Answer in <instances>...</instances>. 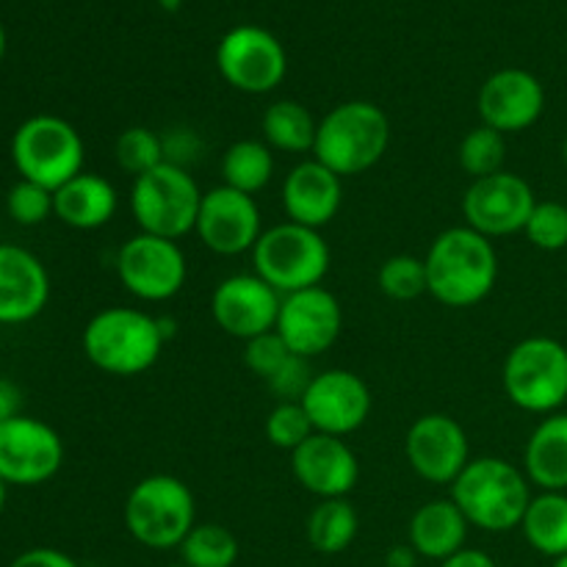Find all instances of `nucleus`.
Returning a JSON list of instances; mask_svg holds the SVG:
<instances>
[{
  "label": "nucleus",
  "instance_id": "nucleus-1",
  "mask_svg": "<svg viewBox=\"0 0 567 567\" xmlns=\"http://www.w3.org/2000/svg\"><path fill=\"white\" fill-rule=\"evenodd\" d=\"M426 288L446 308H474L498 280V255L487 236L468 225L449 227L424 255Z\"/></svg>",
  "mask_w": 567,
  "mask_h": 567
},
{
  "label": "nucleus",
  "instance_id": "nucleus-2",
  "mask_svg": "<svg viewBox=\"0 0 567 567\" xmlns=\"http://www.w3.org/2000/svg\"><path fill=\"white\" fill-rule=\"evenodd\" d=\"M166 347L161 319L136 308H105L83 327V354L111 377H138L158 363Z\"/></svg>",
  "mask_w": 567,
  "mask_h": 567
},
{
  "label": "nucleus",
  "instance_id": "nucleus-3",
  "mask_svg": "<svg viewBox=\"0 0 567 567\" xmlns=\"http://www.w3.org/2000/svg\"><path fill=\"white\" fill-rule=\"evenodd\" d=\"M452 498L476 529L502 532L518 529L529 509V476L502 457H480L465 465L454 480Z\"/></svg>",
  "mask_w": 567,
  "mask_h": 567
},
{
  "label": "nucleus",
  "instance_id": "nucleus-4",
  "mask_svg": "<svg viewBox=\"0 0 567 567\" xmlns=\"http://www.w3.org/2000/svg\"><path fill=\"white\" fill-rule=\"evenodd\" d=\"M391 144V120L369 100H349L319 120L313 158L338 177H354L374 169Z\"/></svg>",
  "mask_w": 567,
  "mask_h": 567
},
{
  "label": "nucleus",
  "instance_id": "nucleus-5",
  "mask_svg": "<svg viewBox=\"0 0 567 567\" xmlns=\"http://www.w3.org/2000/svg\"><path fill=\"white\" fill-rule=\"evenodd\" d=\"M125 529L133 540L153 551L181 548L197 526V502L192 487L172 474H153L131 487L125 502Z\"/></svg>",
  "mask_w": 567,
  "mask_h": 567
},
{
  "label": "nucleus",
  "instance_id": "nucleus-6",
  "mask_svg": "<svg viewBox=\"0 0 567 567\" xmlns=\"http://www.w3.org/2000/svg\"><path fill=\"white\" fill-rule=\"evenodd\" d=\"M252 271L282 297L316 288L330 271V247L321 230L286 219L258 238L252 249Z\"/></svg>",
  "mask_w": 567,
  "mask_h": 567
},
{
  "label": "nucleus",
  "instance_id": "nucleus-7",
  "mask_svg": "<svg viewBox=\"0 0 567 567\" xmlns=\"http://www.w3.org/2000/svg\"><path fill=\"white\" fill-rule=\"evenodd\" d=\"M203 194L192 172L175 164H161L133 177L131 214L138 233L169 241L188 236L197 227Z\"/></svg>",
  "mask_w": 567,
  "mask_h": 567
},
{
  "label": "nucleus",
  "instance_id": "nucleus-8",
  "mask_svg": "<svg viewBox=\"0 0 567 567\" xmlns=\"http://www.w3.org/2000/svg\"><path fill=\"white\" fill-rule=\"evenodd\" d=\"M11 158L22 181L55 192L81 175L86 147L72 122L53 114H37L17 127L11 138Z\"/></svg>",
  "mask_w": 567,
  "mask_h": 567
},
{
  "label": "nucleus",
  "instance_id": "nucleus-9",
  "mask_svg": "<svg viewBox=\"0 0 567 567\" xmlns=\"http://www.w3.org/2000/svg\"><path fill=\"white\" fill-rule=\"evenodd\" d=\"M504 393L526 413L551 415L567 402V347L546 336L509 349L502 371Z\"/></svg>",
  "mask_w": 567,
  "mask_h": 567
},
{
  "label": "nucleus",
  "instance_id": "nucleus-10",
  "mask_svg": "<svg viewBox=\"0 0 567 567\" xmlns=\"http://www.w3.org/2000/svg\"><path fill=\"white\" fill-rule=\"evenodd\" d=\"M116 275L131 297L142 302H166L186 286L188 264L177 241L136 233L116 252Z\"/></svg>",
  "mask_w": 567,
  "mask_h": 567
},
{
  "label": "nucleus",
  "instance_id": "nucleus-11",
  "mask_svg": "<svg viewBox=\"0 0 567 567\" xmlns=\"http://www.w3.org/2000/svg\"><path fill=\"white\" fill-rule=\"evenodd\" d=\"M216 66L233 89L269 94L286 81L288 55L280 39L260 25H236L219 39Z\"/></svg>",
  "mask_w": 567,
  "mask_h": 567
},
{
  "label": "nucleus",
  "instance_id": "nucleus-12",
  "mask_svg": "<svg viewBox=\"0 0 567 567\" xmlns=\"http://www.w3.org/2000/svg\"><path fill=\"white\" fill-rule=\"evenodd\" d=\"M64 465V441L44 421L17 415L0 424V480L33 487L53 480Z\"/></svg>",
  "mask_w": 567,
  "mask_h": 567
},
{
  "label": "nucleus",
  "instance_id": "nucleus-13",
  "mask_svg": "<svg viewBox=\"0 0 567 567\" xmlns=\"http://www.w3.org/2000/svg\"><path fill=\"white\" fill-rule=\"evenodd\" d=\"M535 205L537 197L529 181L504 169L471 183L463 197V216L471 230L487 238H502L524 233Z\"/></svg>",
  "mask_w": 567,
  "mask_h": 567
},
{
  "label": "nucleus",
  "instance_id": "nucleus-14",
  "mask_svg": "<svg viewBox=\"0 0 567 567\" xmlns=\"http://www.w3.org/2000/svg\"><path fill=\"white\" fill-rule=\"evenodd\" d=\"M404 457L415 476L430 485H454L471 463V443L463 424L446 413H426L404 437Z\"/></svg>",
  "mask_w": 567,
  "mask_h": 567
},
{
  "label": "nucleus",
  "instance_id": "nucleus-15",
  "mask_svg": "<svg viewBox=\"0 0 567 567\" xmlns=\"http://www.w3.org/2000/svg\"><path fill=\"white\" fill-rule=\"evenodd\" d=\"M275 330L293 354L305 360L319 358L336 347L343 330L341 302L324 286L286 293Z\"/></svg>",
  "mask_w": 567,
  "mask_h": 567
},
{
  "label": "nucleus",
  "instance_id": "nucleus-16",
  "mask_svg": "<svg viewBox=\"0 0 567 567\" xmlns=\"http://www.w3.org/2000/svg\"><path fill=\"white\" fill-rule=\"evenodd\" d=\"M280 305L282 293H277L255 271L225 277L210 293V316L216 327L244 343L275 330Z\"/></svg>",
  "mask_w": 567,
  "mask_h": 567
},
{
  "label": "nucleus",
  "instance_id": "nucleus-17",
  "mask_svg": "<svg viewBox=\"0 0 567 567\" xmlns=\"http://www.w3.org/2000/svg\"><path fill=\"white\" fill-rule=\"evenodd\" d=\"M371 404H374V396L363 377L347 369L313 374L302 396V408L308 410L313 430L336 437L358 432L369 421Z\"/></svg>",
  "mask_w": 567,
  "mask_h": 567
},
{
  "label": "nucleus",
  "instance_id": "nucleus-18",
  "mask_svg": "<svg viewBox=\"0 0 567 567\" xmlns=\"http://www.w3.org/2000/svg\"><path fill=\"white\" fill-rule=\"evenodd\" d=\"M194 233L210 252L225 255V258L252 252L258 238L264 236L258 203L230 186L210 188L203 194Z\"/></svg>",
  "mask_w": 567,
  "mask_h": 567
},
{
  "label": "nucleus",
  "instance_id": "nucleus-19",
  "mask_svg": "<svg viewBox=\"0 0 567 567\" xmlns=\"http://www.w3.org/2000/svg\"><path fill=\"white\" fill-rule=\"evenodd\" d=\"M476 111L482 116V125L504 136L529 131L546 111V89L529 70L507 66V70L493 72L482 83Z\"/></svg>",
  "mask_w": 567,
  "mask_h": 567
},
{
  "label": "nucleus",
  "instance_id": "nucleus-20",
  "mask_svg": "<svg viewBox=\"0 0 567 567\" xmlns=\"http://www.w3.org/2000/svg\"><path fill=\"white\" fill-rule=\"evenodd\" d=\"M293 480L321 502V498H347L358 487L360 463L343 437L313 432L291 454Z\"/></svg>",
  "mask_w": 567,
  "mask_h": 567
},
{
  "label": "nucleus",
  "instance_id": "nucleus-21",
  "mask_svg": "<svg viewBox=\"0 0 567 567\" xmlns=\"http://www.w3.org/2000/svg\"><path fill=\"white\" fill-rule=\"evenodd\" d=\"M343 203V177L310 158L293 166L282 183V208L288 221L321 230L338 216Z\"/></svg>",
  "mask_w": 567,
  "mask_h": 567
},
{
  "label": "nucleus",
  "instance_id": "nucleus-22",
  "mask_svg": "<svg viewBox=\"0 0 567 567\" xmlns=\"http://www.w3.org/2000/svg\"><path fill=\"white\" fill-rule=\"evenodd\" d=\"M50 299V277L42 260L14 244H0V324L37 319Z\"/></svg>",
  "mask_w": 567,
  "mask_h": 567
},
{
  "label": "nucleus",
  "instance_id": "nucleus-23",
  "mask_svg": "<svg viewBox=\"0 0 567 567\" xmlns=\"http://www.w3.org/2000/svg\"><path fill=\"white\" fill-rule=\"evenodd\" d=\"M120 194L114 183L94 172H81L53 192V210L72 230H100L114 219Z\"/></svg>",
  "mask_w": 567,
  "mask_h": 567
},
{
  "label": "nucleus",
  "instance_id": "nucleus-24",
  "mask_svg": "<svg viewBox=\"0 0 567 567\" xmlns=\"http://www.w3.org/2000/svg\"><path fill=\"white\" fill-rule=\"evenodd\" d=\"M468 529L471 524L452 498H432L424 507L415 509L413 518H410L408 543L419 557L446 563L449 557L463 551Z\"/></svg>",
  "mask_w": 567,
  "mask_h": 567
},
{
  "label": "nucleus",
  "instance_id": "nucleus-25",
  "mask_svg": "<svg viewBox=\"0 0 567 567\" xmlns=\"http://www.w3.org/2000/svg\"><path fill=\"white\" fill-rule=\"evenodd\" d=\"M524 474L543 493H567V413H551L526 441Z\"/></svg>",
  "mask_w": 567,
  "mask_h": 567
},
{
  "label": "nucleus",
  "instance_id": "nucleus-26",
  "mask_svg": "<svg viewBox=\"0 0 567 567\" xmlns=\"http://www.w3.org/2000/svg\"><path fill=\"white\" fill-rule=\"evenodd\" d=\"M260 131H264V142L277 153L302 155L313 153L319 122L299 100H277L264 111Z\"/></svg>",
  "mask_w": 567,
  "mask_h": 567
},
{
  "label": "nucleus",
  "instance_id": "nucleus-27",
  "mask_svg": "<svg viewBox=\"0 0 567 567\" xmlns=\"http://www.w3.org/2000/svg\"><path fill=\"white\" fill-rule=\"evenodd\" d=\"M275 177V150L264 138H241L233 142L221 155V186L255 197Z\"/></svg>",
  "mask_w": 567,
  "mask_h": 567
},
{
  "label": "nucleus",
  "instance_id": "nucleus-28",
  "mask_svg": "<svg viewBox=\"0 0 567 567\" xmlns=\"http://www.w3.org/2000/svg\"><path fill=\"white\" fill-rule=\"evenodd\" d=\"M520 529L529 546L543 557L557 559L567 554V493L532 496Z\"/></svg>",
  "mask_w": 567,
  "mask_h": 567
},
{
  "label": "nucleus",
  "instance_id": "nucleus-29",
  "mask_svg": "<svg viewBox=\"0 0 567 567\" xmlns=\"http://www.w3.org/2000/svg\"><path fill=\"white\" fill-rule=\"evenodd\" d=\"M358 509L349 504V498H321L305 520L308 543L327 557L347 551L358 537Z\"/></svg>",
  "mask_w": 567,
  "mask_h": 567
},
{
  "label": "nucleus",
  "instance_id": "nucleus-30",
  "mask_svg": "<svg viewBox=\"0 0 567 567\" xmlns=\"http://www.w3.org/2000/svg\"><path fill=\"white\" fill-rule=\"evenodd\" d=\"M238 554L236 535L219 524H197L181 543V557L188 567H233Z\"/></svg>",
  "mask_w": 567,
  "mask_h": 567
},
{
  "label": "nucleus",
  "instance_id": "nucleus-31",
  "mask_svg": "<svg viewBox=\"0 0 567 567\" xmlns=\"http://www.w3.org/2000/svg\"><path fill=\"white\" fill-rule=\"evenodd\" d=\"M457 158L460 166H463L474 181L504 172V161H507V136L487 125L474 127V131L465 133V138L460 142Z\"/></svg>",
  "mask_w": 567,
  "mask_h": 567
},
{
  "label": "nucleus",
  "instance_id": "nucleus-32",
  "mask_svg": "<svg viewBox=\"0 0 567 567\" xmlns=\"http://www.w3.org/2000/svg\"><path fill=\"white\" fill-rule=\"evenodd\" d=\"M114 155H116V164H120L122 172L138 177V175H144V172L155 169V166L166 164L164 136H161V133H155L153 127L133 125V127H127V131L120 133Z\"/></svg>",
  "mask_w": 567,
  "mask_h": 567
},
{
  "label": "nucleus",
  "instance_id": "nucleus-33",
  "mask_svg": "<svg viewBox=\"0 0 567 567\" xmlns=\"http://www.w3.org/2000/svg\"><path fill=\"white\" fill-rule=\"evenodd\" d=\"M377 282H380V291L393 302H413V299L430 293L424 258H415V255H391L380 266Z\"/></svg>",
  "mask_w": 567,
  "mask_h": 567
},
{
  "label": "nucleus",
  "instance_id": "nucleus-34",
  "mask_svg": "<svg viewBox=\"0 0 567 567\" xmlns=\"http://www.w3.org/2000/svg\"><path fill=\"white\" fill-rule=\"evenodd\" d=\"M313 432L316 430L302 402H277L275 410L266 415V437H269L271 446L288 454L297 452Z\"/></svg>",
  "mask_w": 567,
  "mask_h": 567
},
{
  "label": "nucleus",
  "instance_id": "nucleus-35",
  "mask_svg": "<svg viewBox=\"0 0 567 567\" xmlns=\"http://www.w3.org/2000/svg\"><path fill=\"white\" fill-rule=\"evenodd\" d=\"M532 247L543 252H559L567 247V205L557 199H537L529 221L524 227Z\"/></svg>",
  "mask_w": 567,
  "mask_h": 567
},
{
  "label": "nucleus",
  "instance_id": "nucleus-36",
  "mask_svg": "<svg viewBox=\"0 0 567 567\" xmlns=\"http://www.w3.org/2000/svg\"><path fill=\"white\" fill-rule=\"evenodd\" d=\"M6 210H9V216L17 225L37 227L48 221L50 216H55L53 192L20 177V183H14L9 197H6Z\"/></svg>",
  "mask_w": 567,
  "mask_h": 567
},
{
  "label": "nucleus",
  "instance_id": "nucleus-37",
  "mask_svg": "<svg viewBox=\"0 0 567 567\" xmlns=\"http://www.w3.org/2000/svg\"><path fill=\"white\" fill-rule=\"evenodd\" d=\"M291 354L293 352L286 347V341L277 336V330L264 332V336L244 343V363H247V369L252 371L255 377H260L264 382L271 380Z\"/></svg>",
  "mask_w": 567,
  "mask_h": 567
},
{
  "label": "nucleus",
  "instance_id": "nucleus-38",
  "mask_svg": "<svg viewBox=\"0 0 567 567\" xmlns=\"http://www.w3.org/2000/svg\"><path fill=\"white\" fill-rule=\"evenodd\" d=\"M310 380H313V374H310L308 369V360L299 358V354H291V358L282 363V369L277 371L271 380H266V385L271 388V393H275L280 402H302Z\"/></svg>",
  "mask_w": 567,
  "mask_h": 567
},
{
  "label": "nucleus",
  "instance_id": "nucleus-39",
  "mask_svg": "<svg viewBox=\"0 0 567 567\" xmlns=\"http://www.w3.org/2000/svg\"><path fill=\"white\" fill-rule=\"evenodd\" d=\"M161 136H164V133H161ZM199 150H203V142H199L192 131H186V127H177L175 133H166L164 136L166 164L188 169V161L199 158Z\"/></svg>",
  "mask_w": 567,
  "mask_h": 567
},
{
  "label": "nucleus",
  "instance_id": "nucleus-40",
  "mask_svg": "<svg viewBox=\"0 0 567 567\" xmlns=\"http://www.w3.org/2000/svg\"><path fill=\"white\" fill-rule=\"evenodd\" d=\"M9 567H81L70 554L59 551V548H31L22 551Z\"/></svg>",
  "mask_w": 567,
  "mask_h": 567
},
{
  "label": "nucleus",
  "instance_id": "nucleus-41",
  "mask_svg": "<svg viewBox=\"0 0 567 567\" xmlns=\"http://www.w3.org/2000/svg\"><path fill=\"white\" fill-rule=\"evenodd\" d=\"M20 404H22L20 388H17L11 380H0V424L22 415Z\"/></svg>",
  "mask_w": 567,
  "mask_h": 567
},
{
  "label": "nucleus",
  "instance_id": "nucleus-42",
  "mask_svg": "<svg viewBox=\"0 0 567 567\" xmlns=\"http://www.w3.org/2000/svg\"><path fill=\"white\" fill-rule=\"evenodd\" d=\"M441 567H498L496 559L491 554L480 551V548H463L454 557H449L446 563H441Z\"/></svg>",
  "mask_w": 567,
  "mask_h": 567
},
{
  "label": "nucleus",
  "instance_id": "nucleus-43",
  "mask_svg": "<svg viewBox=\"0 0 567 567\" xmlns=\"http://www.w3.org/2000/svg\"><path fill=\"white\" fill-rule=\"evenodd\" d=\"M415 563H419V554H415V548L410 543L388 548L385 567H415Z\"/></svg>",
  "mask_w": 567,
  "mask_h": 567
},
{
  "label": "nucleus",
  "instance_id": "nucleus-44",
  "mask_svg": "<svg viewBox=\"0 0 567 567\" xmlns=\"http://www.w3.org/2000/svg\"><path fill=\"white\" fill-rule=\"evenodd\" d=\"M158 3L164 11H177L183 6V0H158Z\"/></svg>",
  "mask_w": 567,
  "mask_h": 567
},
{
  "label": "nucleus",
  "instance_id": "nucleus-45",
  "mask_svg": "<svg viewBox=\"0 0 567 567\" xmlns=\"http://www.w3.org/2000/svg\"><path fill=\"white\" fill-rule=\"evenodd\" d=\"M6 498H9V485L0 480V515H3V509H6Z\"/></svg>",
  "mask_w": 567,
  "mask_h": 567
},
{
  "label": "nucleus",
  "instance_id": "nucleus-46",
  "mask_svg": "<svg viewBox=\"0 0 567 567\" xmlns=\"http://www.w3.org/2000/svg\"><path fill=\"white\" fill-rule=\"evenodd\" d=\"M3 53H6V31L3 25H0V61H3Z\"/></svg>",
  "mask_w": 567,
  "mask_h": 567
},
{
  "label": "nucleus",
  "instance_id": "nucleus-47",
  "mask_svg": "<svg viewBox=\"0 0 567 567\" xmlns=\"http://www.w3.org/2000/svg\"><path fill=\"white\" fill-rule=\"evenodd\" d=\"M551 567H567V554H563V557L554 559V565H551Z\"/></svg>",
  "mask_w": 567,
  "mask_h": 567
},
{
  "label": "nucleus",
  "instance_id": "nucleus-48",
  "mask_svg": "<svg viewBox=\"0 0 567 567\" xmlns=\"http://www.w3.org/2000/svg\"><path fill=\"white\" fill-rule=\"evenodd\" d=\"M563 161H565V166H567V138H565V144H563Z\"/></svg>",
  "mask_w": 567,
  "mask_h": 567
},
{
  "label": "nucleus",
  "instance_id": "nucleus-49",
  "mask_svg": "<svg viewBox=\"0 0 567 567\" xmlns=\"http://www.w3.org/2000/svg\"><path fill=\"white\" fill-rule=\"evenodd\" d=\"M166 567H188L186 563H177V565H166Z\"/></svg>",
  "mask_w": 567,
  "mask_h": 567
}]
</instances>
